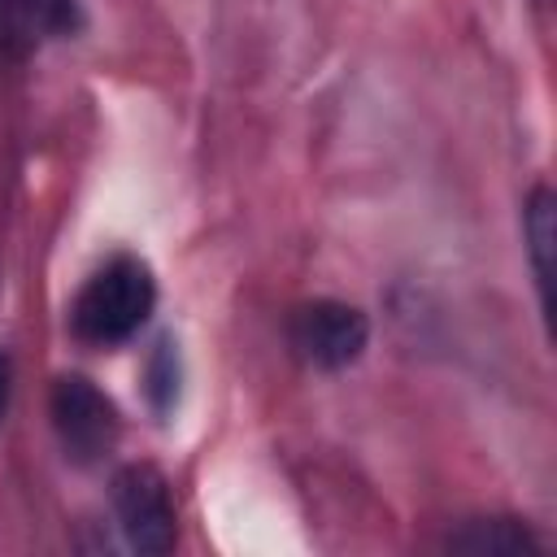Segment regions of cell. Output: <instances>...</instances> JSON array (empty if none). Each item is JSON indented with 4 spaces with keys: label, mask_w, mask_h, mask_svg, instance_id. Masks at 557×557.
<instances>
[{
    "label": "cell",
    "mask_w": 557,
    "mask_h": 557,
    "mask_svg": "<svg viewBox=\"0 0 557 557\" xmlns=\"http://www.w3.org/2000/svg\"><path fill=\"white\" fill-rule=\"evenodd\" d=\"M152 305H157L152 270L139 257L117 252L87 274V283L78 287V296L70 305V322H74L78 339L113 348V344H126L148 322Z\"/></svg>",
    "instance_id": "obj_1"
},
{
    "label": "cell",
    "mask_w": 557,
    "mask_h": 557,
    "mask_svg": "<svg viewBox=\"0 0 557 557\" xmlns=\"http://www.w3.org/2000/svg\"><path fill=\"white\" fill-rule=\"evenodd\" d=\"M287 344L309 370H344L361 361L370 344V322L344 300H305L287 318Z\"/></svg>",
    "instance_id": "obj_2"
},
{
    "label": "cell",
    "mask_w": 557,
    "mask_h": 557,
    "mask_svg": "<svg viewBox=\"0 0 557 557\" xmlns=\"http://www.w3.org/2000/svg\"><path fill=\"white\" fill-rule=\"evenodd\" d=\"M48 413H52V431L65 448V457L91 466L100 461L104 453H113L117 444V405L83 374H61L52 383V400H48Z\"/></svg>",
    "instance_id": "obj_3"
},
{
    "label": "cell",
    "mask_w": 557,
    "mask_h": 557,
    "mask_svg": "<svg viewBox=\"0 0 557 557\" xmlns=\"http://www.w3.org/2000/svg\"><path fill=\"white\" fill-rule=\"evenodd\" d=\"M113 513L139 553H170L178 535L170 483L152 466H126L113 479Z\"/></svg>",
    "instance_id": "obj_4"
},
{
    "label": "cell",
    "mask_w": 557,
    "mask_h": 557,
    "mask_svg": "<svg viewBox=\"0 0 557 557\" xmlns=\"http://www.w3.org/2000/svg\"><path fill=\"white\" fill-rule=\"evenodd\" d=\"M74 0H0V52H22L39 35L65 30Z\"/></svg>",
    "instance_id": "obj_5"
},
{
    "label": "cell",
    "mask_w": 557,
    "mask_h": 557,
    "mask_svg": "<svg viewBox=\"0 0 557 557\" xmlns=\"http://www.w3.org/2000/svg\"><path fill=\"white\" fill-rule=\"evenodd\" d=\"M522 235H527V257H531V274L540 287V305L548 313L553 309V248H557V205L548 187H535L527 196Z\"/></svg>",
    "instance_id": "obj_6"
},
{
    "label": "cell",
    "mask_w": 557,
    "mask_h": 557,
    "mask_svg": "<svg viewBox=\"0 0 557 557\" xmlns=\"http://www.w3.org/2000/svg\"><path fill=\"white\" fill-rule=\"evenodd\" d=\"M448 548L513 557V553H540V540L513 518H474V522H461V531L448 535Z\"/></svg>",
    "instance_id": "obj_7"
},
{
    "label": "cell",
    "mask_w": 557,
    "mask_h": 557,
    "mask_svg": "<svg viewBox=\"0 0 557 557\" xmlns=\"http://www.w3.org/2000/svg\"><path fill=\"white\" fill-rule=\"evenodd\" d=\"M9 396H13V361L0 348V426H4V413H9Z\"/></svg>",
    "instance_id": "obj_8"
}]
</instances>
